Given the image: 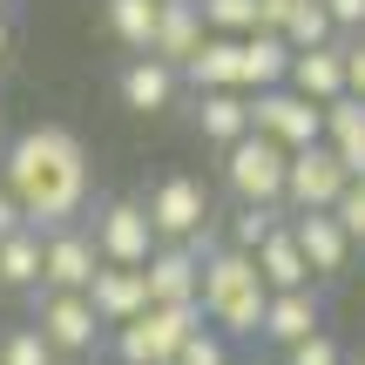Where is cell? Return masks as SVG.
I'll list each match as a JSON object with an SVG mask.
<instances>
[{"label": "cell", "mask_w": 365, "mask_h": 365, "mask_svg": "<svg viewBox=\"0 0 365 365\" xmlns=\"http://www.w3.org/2000/svg\"><path fill=\"white\" fill-rule=\"evenodd\" d=\"M352 170L339 163V149L331 143H312L291 156V176H284V210L291 217H304V210H339V196L352 190Z\"/></svg>", "instance_id": "obj_8"}, {"label": "cell", "mask_w": 365, "mask_h": 365, "mask_svg": "<svg viewBox=\"0 0 365 365\" xmlns=\"http://www.w3.org/2000/svg\"><path fill=\"white\" fill-rule=\"evenodd\" d=\"M284 223H291V210H284V203H237L230 217H223V244H230V250H250V257H257V250L271 244Z\"/></svg>", "instance_id": "obj_22"}, {"label": "cell", "mask_w": 365, "mask_h": 365, "mask_svg": "<svg viewBox=\"0 0 365 365\" xmlns=\"http://www.w3.org/2000/svg\"><path fill=\"white\" fill-rule=\"evenodd\" d=\"M0 182L14 190V203L34 230H68L88 217V196H95L88 143L61 122H34L0 149Z\"/></svg>", "instance_id": "obj_1"}, {"label": "cell", "mask_w": 365, "mask_h": 365, "mask_svg": "<svg viewBox=\"0 0 365 365\" xmlns=\"http://www.w3.org/2000/svg\"><path fill=\"white\" fill-rule=\"evenodd\" d=\"M0 284L27 291V298L41 291V230H34V223L14 230V237H0Z\"/></svg>", "instance_id": "obj_25"}, {"label": "cell", "mask_w": 365, "mask_h": 365, "mask_svg": "<svg viewBox=\"0 0 365 365\" xmlns=\"http://www.w3.org/2000/svg\"><path fill=\"white\" fill-rule=\"evenodd\" d=\"M196 135L217 143V149L244 143V135H250V95L244 88H210V95H196Z\"/></svg>", "instance_id": "obj_17"}, {"label": "cell", "mask_w": 365, "mask_h": 365, "mask_svg": "<svg viewBox=\"0 0 365 365\" xmlns=\"http://www.w3.org/2000/svg\"><path fill=\"white\" fill-rule=\"evenodd\" d=\"M291 48L284 34H244V95H264V88H291Z\"/></svg>", "instance_id": "obj_19"}, {"label": "cell", "mask_w": 365, "mask_h": 365, "mask_svg": "<svg viewBox=\"0 0 365 365\" xmlns=\"http://www.w3.org/2000/svg\"><path fill=\"white\" fill-rule=\"evenodd\" d=\"M325 14H331V27H339V34H365V0H325Z\"/></svg>", "instance_id": "obj_31"}, {"label": "cell", "mask_w": 365, "mask_h": 365, "mask_svg": "<svg viewBox=\"0 0 365 365\" xmlns=\"http://www.w3.org/2000/svg\"><path fill=\"white\" fill-rule=\"evenodd\" d=\"M345 95H359V102H365V34L345 41Z\"/></svg>", "instance_id": "obj_32"}, {"label": "cell", "mask_w": 365, "mask_h": 365, "mask_svg": "<svg viewBox=\"0 0 365 365\" xmlns=\"http://www.w3.org/2000/svg\"><path fill=\"white\" fill-rule=\"evenodd\" d=\"M203 304H149L135 325L108 331V345H115V365H176L182 345L203 331Z\"/></svg>", "instance_id": "obj_3"}, {"label": "cell", "mask_w": 365, "mask_h": 365, "mask_svg": "<svg viewBox=\"0 0 365 365\" xmlns=\"http://www.w3.org/2000/svg\"><path fill=\"white\" fill-rule=\"evenodd\" d=\"M7 54H14V21L0 14V68H7Z\"/></svg>", "instance_id": "obj_35"}, {"label": "cell", "mask_w": 365, "mask_h": 365, "mask_svg": "<svg viewBox=\"0 0 365 365\" xmlns=\"http://www.w3.org/2000/svg\"><path fill=\"white\" fill-rule=\"evenodd\" d=\"M210 41V21H203V0H163V14H156V61H170L176 75L196 61V48Z\"/></svg>", "instance_id": "obj_14"}, {"label": "cell", "mask_w": 365, "mask_h": 365, "mask_svg": "<svg viewBox=\"0 0 365 365\" xmlns=\"http://www.w3.org/2000/svg\"><path fill=\"white\" fill-rule=\"evenodd\" d=\"M196 304H203L210 331H223V339H257L264 312H271V284H264V271H257L250 250L217 244L203 257V298Z\"/></svg>", "instance_id": "obj_2"}, {"label": "cell", "mask_w": 365, "mask_h": 365, "mask_svg": "<svg viewBox=\"0 0 365 365\" xmlns=\"http://www.w3.org/2000/svg\"><path fill=\"white\" fill-rule=\"evenodd\" d=\"M291 88H298L304 102L331 108L345 95V41H331V48H304L298 61H291Z\"/></svg>", "instance_id": "obj_18"}, {"label": "cell", "mask_w": 365, "mask_h": 365, "mask_svg": "<svg viewBox=\"0 0 365 365\" xmlns=\"http://www.w3.org/2000/svg\"><path fill=\"white\" fill-rule=\"evenodd\" d=\"M284 41L291 48H331V41H339V27H331V14H325V0H298V7H291V27H284Z\"/></svg>", "instance_id": "obj_26"}, {"label": "cell", "mask_w": 365, "mask_h": 365, "mask_svg": "<svg viewBox=\"0 0 365 365\" xmlns=\"http://www.w3.org/2000/svg\"><path fill=\"white\" fill-rule=\"evenodd\" d=\"M0 365H61V359H54V345L41 339L34 325H14L7 339H0Z\"/></svg>", "instance_id": "obj_28"}, {"label": "cell", "mask_w": 365, "mask_h": 365, "mask_svg": "<svg viewBox=\"0 0 365 365\" xmlns=\"http://www.w3.org/2000/svg\"><path fill=\"white\" fill-rule=\"evenodd\" d=\"M203 21H210V34L244 41V34H257V0H203Z\"/></svg>", "instance_id": "obj_27"}, {"label": "cell", "mask_w": 365, "mask_h": 365, "mask_svg": "<svg viewBox=\"0 0 365 365\" xmlns=\"http://www.w3.org/2000/svg\"><path fill=\"white\" fill-rule=\"evenodd\" d=\"M88 304H95V318H102L108 331H122V325H135V318L149 312V277L129 271V264H102L95 284H88Z\"/></svg>", "instance_id": "obj_12"}, {"label": "cell", "mask_w": 365, "mask_h": 365, "mask_svg": "<svg viewBox=\"0 0 365 365\" xmlns=\"http://www.w3.org/2000/svg\"><path fill=\"white\" fill-rule=\"evenodd\" d=\"M14 230H27V217H21V203H14V190L0 182V237H14Z\"/></svg>", "instance_id": "obj_34"}, {"label": "cell", "mask_w": 365, "mask_h": 365, "mask_svg": "<svg viewBox=\"0 0 365 365\" xmlns=\"http://www.w3.org/2000/svg\"><path fill=\"white\" fill-rule=\"evenodd\" d=\"M95 271H102V250H95L88 223L41 230V291H81V298H88Z\"/></svg>", "instance_id": "obj_10"}, {"label": "cell", "mask_w": 365, "mask_h": 365, "mask_svg": "<svg viewBox=\"0 0 365 365\" xmlns=\"http://www.w3.org/2000/svg\"><path fill=\"white\" fill-rule=\"evenodd\" d=\"M298 0H257V34H284Z\"/></svg>", "instance_id": "obj_33"}, {"label": "cell", "mask_w": 365, "mask_h": 365, "mask_svg": "<svg viewBox=\"0 0 365 365\" xmlns=\"http://www.w3.org/2000/svg\"><path fill=\"white\" fill-rule=\"evenodd\" d=\"M257 271H264V284H271V291H312L318 284V277H312V257H304L298 237H291V223L257 250Z\"/></svg>", "instance_id": "obj_21"}, {"label": "cell", "mask_w": 365, "mask_h": 365, "mask_svg": "<svg viewBox=\"0 0 365 365\" xmlns=\"http://www.w3.org/2000/svg\"><path fill=\"white\" fill-rule=\"evenodd\" d=\"M88 237H95V250H102V264L143 271V264L156 257V223H149L143 196H108V203L88 217Z\"/></svg>", "instance_id": "obj_6"}, {"label": "cell", "mask_w": 365, "mask_h": 365, "mask_svg": "<svg viewBox=\"0 0 365 365\" xmlns=\"http://www.w3.org/2000/svg\"><path fill=\"white\" fill-rule=\"evenodd\" d=\"M0 14H7V0H0Z\"/></svg>", "instance_id": "obj_37"}, {"label": "cell", "mask_w": 365, "mask_h": 365, "mask_svg": "<svg viewBox=\"0 0 365 365\" xmlns=\"http://www.w3.org/2000/svg\"><path fill=\"white\" fill-rule=\"evenodd\" d=\"M331 217L345 223V237H352V250H365V176H359L352 190L339 196V210H331Z\"/></svg>", "instance_id": "obj_30"}, {"label": "cell", "mask_w": 365, "mask_h": 365, "mask_svg": "<svg viewBox=\"0 0 365 365\" xmlns=\"http://www.w3.org/2000/svg\"><path fill=\"white\" fill-rule=\"evenodd\" d=\"M277 365H345V352H339V339H331V331H312V339H298Z\"/></svg>", "instance_id": "obj_29"}, {"label": "cell", "mask_w": 365, "mask_h": 365, "mask_svg": "<svg viewBox=\"0 0 365 365\" xmlns=\"http://www.w3.org/2000/svg\"><path fill=\"white\" fill-rule=\"evenodd\" d=\"M149 304H196L203 298V250L190 244H156V257L143 264Z\"/></svg>", "instance_id": "obj_11"}, {"label": "cell", "mask_w": 365, "mask_h": 365, "mask_svg": "<svg viewBox=\"0 0 365 365\" xmlns=\"http://www.w3.org/2000/svg\"><path fill=\"white\" fill-rule=\"evenodd\" d=\"M34 331L54 345V359H88L102 345V318L81 291H34Z\"/></svg>", "instance_id": "obj_7"}, {"label": "cell", "mask_w": 365, "mask_h": 365, "mask_svg": "<svg viewBox=\"0 0 365 365\" xmlns=\"http://www.w3.org/2000/svg\"><path fill=\"white\" fill-rule=\"evenodd\" d=\"M312 331H325V298L312 291H271V312H264V331L257 339H271L277 352H291L298 339H312Z\"/></svg>", "instance_id": "obj_16"}, {"label": "cell", "mask_w": 365, "mask_h": 365, "mask_svg": "<svg viewBox=\"0 0 365 365\" xmlns=\"http://www.w3.org/2000/svg\"><path fill=\"white\" fill-rule=\"evenodd\" d=\"M291 237H298V250L312 257L318 284H325V277H345V264H352V237H345V223L331 217V210H304V217H291Z\"/></svg>", "instance_id": "obj_13"}, {"label": "cell", "mask_w": 365, "mask_h": 365, "mask_svg": "<svg viewBox=\"0 0 365 365\" xmlns=\"http://www.w3.org/2000/svg\"><path fill=\"white\" fill-rule=\"evenodd\" d=\"M325 143L339 149V163L352 176H365V102L359 95H339V102L325 108Z\"/></svg>", "instance_id": "obj_23"}, {"label": "cell", "mask_w": 365, "mask_h": 365, "mask_svg": "<svg viewBox=\"0 0 365 365\" xmlns=\"http://www.w3.org/2000/svg\"><path fill=\"white\" fill-rule=\"evenodd\" d=\"M143 203H149V223H156V244H190V250H203V257L217 250V244H210V230H217V203H210V190L196 176H182V170L163 176Z\"/></svg>", "instance_id": "obj_4"}, {"label": "cell", "mask_w": 365, "mask_h": 365, "mask_svg": "<svg viewBox=\"0 0 365 365\" xmlns=\"http://www.w3.org/2000/svg\"><path fill=\"white\" fill-rule=\"evenodd\" d=\"M250 129L257 135H271L277 149H312V143H325V108L318 102H304L298 88H264V95H250Z\"/></svg>", "instance_id": "obj_9"}, {"label": "cell", "mask_w": 365, "mask_h": 365, "mask_svg": "<svg viewBox=\"0 0 365 365\" xmlns=\"http://www.w3.org/2000/svg\"><path fill=\"white\" fill-rule=\"evenodd\" d=\"M156 14H163V0H102L108 34H115L129 54H149V48H156Z\"/></svg>", "instance_id": "obj_24"}, {"label": "cell", "mask_w": 365, "mask_h": 365, "mask_svg": "<svg viewBox=\"0 0 365 365\" xmlns=\"http://www.w3.org/2000/svg\"><path fill=\"white\" fill-rule=\"evenodd\" d=\"M182 81H190L196 95H210V88H244V41L210 34L203 48H196V61L182 68Z\"/></svg>", "instance_id": "obj_20"}, {"label": "cell", "mask_w": 365, "mask_h": 365, "mask_svg": "<svg viewBox=\"0 0 365 365\" xmlns=\"http://www.w3.org/2000/svg\"><path fill=\"white\" fill-rule=\"evenodd\" d=\"M176 88H182V75L170 61H156V54H135V61L115 75V95H122L129 115H163V108L176 102Z\"/></svg>", "instance_id": "obj_15"}, {"label": "cell", "mask_w": 365, "mask_h": 365, "mask_svg": "<svg viewBox=\"0 0 365 365\" xmlns=\"http://www.w3.org/2000/svg\"><path fill=\"white\" fill-rule=\"evenodd\" d=\"M284 176H291V149H277L257 129L223 149V190L237 203H284Z\"/></svg>", "instance_id": "obj_5"}, {"label": "cell", "mask_w": 365, "mask_h": 365, "mask_svg": "<svg viewBox=\"0 0 365 365\" xmlns=\"http://www.w3.org/2000/svg\"><path fill=\"white\" fill-rule=\"evenodd\" d=\"M359 365H365V359H359Z\"/></svg>", "instance_id": "obj_38"}, {"label": "cell", "mask_w": 365, "mask_h": 365, "mask_svg": "<svg viewBox=\"0 0 365 365\" xmlns=\"http://www.w3.org/2000/svg\"><path fill=\"white\" fill-rule=\"evenodd\" d=\"M244 365H277V359H244Z\"/></svg>", "instance_id": "obj_36"}]
</instances>
